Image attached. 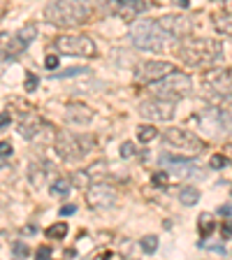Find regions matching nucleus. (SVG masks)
Returning a JSON list of instances; mask_svg holds the SVG:
<instances>
[{"mask_svg":"<svg viewBox=\"0 0 232 260\" xmlns=\"http://www.w3.org/2000/svg\"><path fill=\"white\" fill-rule=\"evenodd\" d=\"M177 54L190 68H207L223 58V45L211 37H186L179 42Z\"/></svg>","mask_w":232,"mask_h":260,"instance_id":"1","label":"nucleus"},{"mask_svg":"<svg viewBox=\"0 0 232 260\" xmlns=\"http://www.w3.org/2000/svg\"><path fill=\"white\" fill-rule=\"evenodd\" d=\"M93 12L91 0H51L45 7V19L51 26L74 28L86 24Z\"/></svg>","mask_w":232,"mask_h":260,"instance_id":"2","label":"nucleus"},{"mask_svg":"<svg viewBox=\"0 0 232 260\" xmlns=\"http://www.w3.org/2000/svg\"><path fill=\"white\" fill-rule=\"evenodd\" d=\"M130 40L142 51H162L167 45V30L153 19H139L130 28Z\"/></svg>","mask_w":232,"mask_h":260,"instance_id":"3","label":"nucleus"},{"mask_svg":"<svg viewBox=\"0 0 232 260\" xmlns=\"http://www.w3.org/2000/svg\"><path fill=\"white\" fill-rule=\"evenodd\" d=\"M54 149L63 161L77 163L86 153H91L95 149V137L93 135H74L70 130H61V133L56 135Z\"/></svg>","mask_w":232,"mask_h":260,"instance_id":"4","label":"nucleus"},{"mask_svg":"<svg viewBox=\"0 0 232 260\" xmlns=\"http://www.w3.org/2000/svg\"><path fill=\"white\" fill-rule=\"evenodd\" d=\"M149 91H151L156 98H165V100H179L186 98L188 93L193 91V81L188 74L184 72H172L167 77H162L161 81H153L149 84Z\"/></svg>","mask_w":232,"mask_h":260,"instance_id":"5","label":"nucleus"},{"mask_svg":"<svg viewBox=\"0 0 232 260\" xmlns=\"http://www.w3.org/2000/svg\"><path fill=\"white\" fill-rule=\"evenodd\" d=\"M19 133L23 135L26 140L30 142H37V144H51L56 142V130L51 123H46L45 118H40L37 114H33L30 109L23 112L19 117Z\"/></svg>","mask_w":232,"mask_h":260,"instance_id":"6","label":"nucleus"},{"mask_svg":"<svg viewBox=\"0 0 232 260\" xmlns=\"http://www.w3.org/2000/svg\"><path fill=\"white\" fill-rule=\"evenodd\" d=\"M162 140H165V144L170 146L172 151L184 153V156H197L205 149V142L190 130H186V128H167Z\"/></svg>","mask_w":232,"mask_h":260,"instance_id":"7","label":"nucleus"},{"mask_svg":"<svg viewBox=\"0 0 232 260\" xmlns=\"http://www.w3.org/2000/svg\"><path fill=\"white\" fill-rule=\"evenodd\" d=\"M193 121H197L202 126V130L207 135H211V137H221V135L232 133V117L225 109H216V107L202 109L200 114L193 117Z\"/></svg>","mask_w":232,"mask_h":260,"instance_id":"8","label":"nucleus"},{"mask_svg":"<svg viewBox=\"0 0 232 260\" xmlns=\"http://www.w3.org/2000/svg\"><path fill=\"white\" fill-rule=\"evenodd\" d=\"M56 49L63 56H79V58H91L98 54V47L89 35H61L56 37Z\"/></svg>","mask_w":232,"mask_h":260,"instance_id":"9","label":"nucleus"},{"mask_svg":"<svg viewBox=\"0 0 232 260\" xmlns=\"http://www.w3.org/2000/svg\"><path fill=\"white\" fill-rule=\"evenodd\" d=\"M177 70L174 63L170 61H149V63H139L135 68V81L137 84H153V81H161L162 77H167Z\"/></svg>","mask_w":232,"mask_h":260,"instance_id":"10","label":"nucleus"},{"mask_svg":"<svg viewBox=\"0 0 232 260\" xmlns=\"http://www.w3.org/2000/svg\"><path fill=\"white\" fill-rule=\"evenodd\" d=\"M139 114L149 121H170L174 117V100L153 98L139 105Z\"/></svg>","mask_w":232,"mask_h":260,"instance_id":"11","label":"nucleus"},{"mask_svg":"<svg viewBox=\"0 0 232 260\" xmlns=\"http://www.w3.org/2000/svg\"><path fill=\"white\" fill-rule=\"evenodd\" d=\"M86 202H89L91 209H107L116 202V190L109 184L95 181L86 189Z\"/></svg>","mask_w":232,"mask_h":260,"instance_id":"12","label":"nucleus"},{"mask_svg":"<svg viewBox=\"0 0 232 260\" xmlns=\"http://www.w3.org/2000/svg\"><path fill=\"white\" fill-rule=\"evenodd\" d=\"M202 84L214 93H223L232 95V68H218V70H209L202 74Z\"/></svg>","mask_w":232,"mask_h":260,"instance_id":"13","label":"nucleus"},{"mask_svg":"<svg viewBox=\"0 0 232 260\" xmlns=\"http://www.w3.org/2000/svg\"><path fill=\"white\" fill-rule=\"evenodd\" d=\"M107 163L105 161H98L93 163V165H89V167H84V170H77L74 174H72V184L74 186H91V184H95V181H102L105 177H107Z\"/></svg>","mask_w":232,"mask_h":260,"instance_id":"14","label":"nucleus"},{"mask_svg":"<svg viewBox=\"0 0 232 260\" xmlns=\"http://www.w3.org/2000/svg\"><path fill=\"white\" fill-rule=\"evenodd\" d=\"M158 24H161L165 30H167V35L174 37V40H184V37L190 35V19L188 17H181V14H165V17L158 19Z\"/></svg>","mask_w":232,"mask_h":260,"instance_id":"15","label":"nucleus"},{"mask_svg":"<svg viewBox=\"0 0 232 260\" xmlns=\"http://www.w3.org/2000/svg\"><path fill=\"white\" fill-rule=\"evenodd\" d=\"M93 118V109L81 105V102H72L65 107V121L68 123H74V126H86Z\"/></svg>","mask_w":232,"mask_h":260,"instance_id":"16","label":"nucleus"},{"mask_svg":"<svg viewBox=\"0 0 232 260\" xmlns=\"http://www.w3.org/2000/svg\"><path fill=\"white\" fill-rule=\"evenodd\" d=\"M26 47L21 45V40L12 33H0V56L5 58H17L19 54H23Z\"/></svg>","mask_w":232,"mask_h":260,"instance_id":"17","label":"nucleus"},{"mask_svg":"<svg viewBox=\"0 0 232 260\" xmlns=\"http://www.w3.org/2000/svg\"><path fill=\"white\" fill-rule=\"evenodd\" d=\"M151 7V0H118V14L123 19H135Z\"/></svg>","mask_w":232,"mask_h":260,"instance_id":"18","label":"nucleus"},{"mask_svg":"<svg viewBox=\"0 0 232 260\" xmlns=\"http://www.w3.org/2000/svg\"><path fill=\"white\" fill-rule=\"evenodd\" d=\"M161 163H162V165H167L170 170H174L177 174H186V172H190V170H193V165H195L193 161H186V158H174V156H170V153H162Z\"/></svg>","mask_w":232,"mask_h":260,"instance_id":"19","label":"nucleus"},{"mask_svg":"<svg viewBox=\"0 0 232 260\" xmlns=\"http://www.w3.org/2000/svg\"><path fill=\"white\" fill-rule=\"evenodd\" d=\"M46 172H49V163H46V161H42V163H33V165L28 167V179H30V184H33L35 189L45 186Z\"/></svg>","mask_w":232,"mask_h":260,"instance_id":"20","label":"nucleus"},{"mask_svg":"<svg viewBox=\"0 0 232 260\" xmlns=\"http://www.w3.org/2000/svg\"><path fill=\"white\" fill-rule=\"evenodd\" d=\"M211 21H214V28L218 33L232 37V14L230 12H216L214 17H211Z\"/></svg>","mask_w":232,"mask_h":260,"instance_id":"21","label":"nucleus"},{"mask_svg":"<svg viewBox=\"0 0 232 260\" xmlns=\"http://www.w3.org/2000/svg\"><path fill=\"white\" fill-rule=\"evenodd\" d=\"M214 228H216L214 216H211V214H200V218H197V233L207 239L209 235L214 233Z\"/></svg>","mask_w":232,"mask_h":260,"instance_id":"22","label":"nucleus"},{"mask_svg":"<svg viewBox=\"0 0 232 260\" xmlns=\"http://www.w3.org/2000/svg\"><path fill=\"white\" fill-rule=\"evenodd\" d=\"M179 200H181V205H188L193 207L200 202V190L195 189V186H184L181 189V193H179Z\"/></svg>","mask_w":232,"mask_h":260,"instance_id":"23","label":"nucleus"},{"mask_svg":"<svg viewBox=\"0 0 232 260\" xmlns=\"http://www.w3.org/2000/svg\"><path fill=\"white\" fill-rule=\"evenodd\" d=\"M70 190H72V181L70 179H56L54 184H51L49 193H51L54 197H65Z\"/></svg>","mask_w":232,"mask_h":260,"instance_id":"24","label":"nucleus"},{"mask_svg":"<svg viewBox=\"0 0 232 260\" xmlns=\"http://www.w3.org/2000/svg\"><path fill=\"white\" fill-rule=\"evenodd\" d=\"M17 37L21 40V45L28 47V45H30V42H33V40L37 37V26H35V24H26V26H23V28H21V30L17 33Z\"/></svg>","mask_w":232,"mask_h":260,"instance_id":"25","label":"nucleus"},{"mask_svg":"<svg viewBox=\"0 0 232 260\" xmlns=\"http://www.w3.org/2000/svg\"><path fill=\"white\" fill-rule=\"evenodd\" d=\"M158 137V130L153 126H146V123H142V126H137V140L142 144H149L151 140H156Z\"/></svg>","mask_w":232,"mask_h":260,"instance_id":"26","label":"nucleus"},{"mask_svg":"<svg viewBox=\"0 0 232 260\" xmlns=\"http://www.w3.org/2000/svg\"><path fill=\"white\" fill-rule=\"evenodd\" d=\"M46 239H63L65 235H68V223H54V225H49L46 228Z\"/></svg>","mask_w":232,"mask_h":260,"instance_id":"27","label":"nucleus"},{"mask_svg":"<svg viewBox=\"0 0 232 260\" xmlns=\"http://www.w3.org/2000/svg\"><path fill=\"white\" fill-rule=\"evenodd\" d=\"M91 72L89 68H68L65 72H54L51 74V79H65V77H77V74H86Z\"/></svg>","mask_w":232,"mask_h":260,"instance_id":"28","label":"nucleus"},{"mask_svg":"<svg viewBox=\"0 0 232 260\" xmlns=\"http://www.w3.org/2000/svg\"><path fill=\"white\" fill-rule=\"evenodd\" d=\"M139 246H142V251H144V253H153L156 249H158V237L149 235V237H144L142 242H139Z\"/></svg>","mask_w":232,"mask_h":260,"instance_id":"29","label":"nucleus"},{"mask_svg":"<svg viewBox=\"0 0 232 260\" xmlns=\"http://www.w3.org/2000/svg\"><path fill=\"white\" fill-rule=\"evenodd\" d=\"M209 167L211 170H223V167H228V158H225L223 153H214L209 158Z\"/></svg>","mask_w":232,"mask_h":260,"instance_id":"30","label":"nucleus"},{"mask_svg":"<svg viewBox=\"0 0 232 260\" xmlns=\"http://www.w3.org/2000/svg\"><path fill=\"white\" fill-rule=\"evenodd\" d=\"M135 156H137V146L133 142L121 144V158H135Z\"/></svg>","mask_w":232,"mask_h":260,"instance_id":"31","label":"nucleus"},{"mask_svg":"<svg viewBox=\"0 0 232 260\" xmlns=\"http://www.w3.org/2000/svg\"><path fill=\"white\" fill-rule=\"evenodd\" d=\"M151 184L156 189H165L167 186V172H156L151 177Z\"/></svg>","mask_w":232,"mask_h":260,"instance_id":"32","label":"nucleus"},{"mask_svg":"<svg viewBox=\"0 0 232 260\" xmlns=\"http://www.w3.org/2000/svg\"><path fill=\"white\" fill-rule=\"evenodd\" d=\"M200 249H207V251H216V253H221V256H228V251H225V246H223V244L200 242Z\"/></svg>","mask_w":232,"mask_h":260,"instance_id":"33","label":"nucleus"},{"mask_svg":"<svg viewBox=\"0 0 232 260\" xmlns=\"http://www.w3.org/2000/svg\"><path fill=\"white\" fill-rule=\"evenodd\" d=\"M40 86V79H37L35 72H26V91H35Z\"/></svg>","mask_w":232,"mask_h":260,"instance_id":"34","label":"nucleus"},{"mask_svg":"<svg viewBox=\"0 0 232 260\" xmlns=\"http://www.w3.org/2000/svg\"><path fill=\"white\" fill-rule=\"evenodd\" d=\"M12 251H14V256H21V258H28V256H30V249H28L23 242H17L12 246Z\"/></svg>","mask_w":232,"mask_h":260,"instance_id":"35","label":"nucleus"},{"mask_svg":"<svg viewBox=\"0 0 232 260\" xmlns=\"http://www.w3.org/2000/svg\"><path fill=\"white\" fill-rule=\"evenodd\" d=\"M230 237H232V218H228L221 225V239H230Z\"/></svg>","mask_w":232,"mask_h":260,"instance_id":"36","label":"nucleus"},{"mask_svg":"<svg viewBox=\"0 0 232 260\" xmlns=\"http://www.w3.org/2000/svg\"><path fill=\"white\" fill-rule=\"evenodd\" d=\"M45 65L46 68H49V70H56V68H58V56H54V54H49L45 58Z\"/></svg>","mask_w":232,"mask_h":260,"instance_id":"37","label":"nucleus"},{"mask_svg":"<svg viewBox=\"0 0 232 260\" xmlns=\"http://www.w3.org/2000/svg\"><path fill=\"white\" fill-rule=\"evenodd\" d=\"M37 258H51V246H37Z\"/></svg>","mask_w":232,"mask_h":260,"instance_id":"38","label":"nucleus"},{"mask_svg":"<svg viewBox=\"0 0 232 260\" xmlns=\"http://www.w3.org/2000/svg\"><path fill=\"white\" fill-rule=\"evenodd\" d=\"M9 123H12V114H9V112H0V130L7 128Z\"/></svg>","mask_w":232,"mask_h":260,"instance_id":"39","label":"nucleus"},{"mask_svg":"<svg viewBox=\"0 0 232 260\" xmlns=\"http://www.w3.org/2000/svg\"><path fill=\"white\" fill-rule=\"evenodd\" d=\"M0 156H2V158H9V156H12V144L0 142Z\"/></svg>","mask_w":232,"mask_h":260,"instance_id":"40","label":"nucleus"},{"mask_svg":"<svg viewBox=\"0 0 232 260\" xmlns=\"http://www.w3.org/2000/svg\"><path fill=\"white\" fill-rule=\"evenodd\" d=\"M74 212H77V207H74V205L61 207V216H70V214H74Z\"/></svg>","mask_w":232,"mask_h":260,"instance_id":"41","label":"nucleus"},{"mask_svg":"<svg viewBox=\"0 0 232 260\" xmlns=\"http://www.w3.org/2000/svg\"><path fill=\"white\" fill-rule=\"evenodd\" d=\"M218 214L221 216H232V205H223L221 209H218Z\"/></svg>","mask_w":232,"mask_h":260,"instance_id":"42","label":"nucleus"},{"mask_svg":"<svg viewBox=\"0 0 232 260\" xmlns=\"http://www.w3.org/2000/svg\"><path fill=\"white\" fill-rule=\"evenodd\" d=\"M172 5H177V7H181V9H186L188 5H190V0H170Z\"/></svg>","mask_w":232,"mask_h":260,"instance_id":"43","label":"nucleus"},{"mask_svg":"<svg viewBox=\"0 0 232 260\" xmlns=\"http://www.w3.org/2000/svg\"><path fill=\"white\" fill-rule=\"evenodd\" d=\"M72 256H77V251H74V249H68V251H65V258H72Z\"/></svg>","mask_w":232,"mask_h":260,"instance_id":"44","label":"nucleus"},{"mask_svg":"<svg viewBox=\"0 0 232 260\" xmlns=\"http://www.w3.org/2000/svg\"><path fill=\"white\" fill-rule=\"evenodd\" d=\"M230 193H232V189H230Z\"/></svg>","mask_w":232,"mask_h":260,"instance_id":"45","label":"nucleus"},{"mask_svg":"<svg viewBox=\"0 0 232 260\" xmlns=\"http://www.w3.org/2000/svg\"><path fill=\"white\" fill-rule=\"evenodd\" d=\"M230 100H232V95H230Z\"/></svg>","mask_w":232,"mask_h":260,"instance_id":"46","label":"nucleus"}]
</instances>
